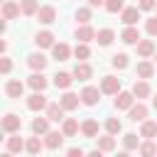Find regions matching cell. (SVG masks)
I'll use <instances>...</instances> for the list:
<instances>
[{
  "label": "cell",
  "mask_w": 157,
  "mask_h": 157,
  "mask_svg": "<svg viewBox=\"0 0 157 157\" xmlns=\"http://www.w3.org/2000/svg\"><path fill=\"white\" fill-rule=\"evenodd\" d=\"M0 128L5 135H12V132H20L22 130V118L17 113H5V118L0 120Z\"/></svg>",
  "instance_id": "cell-1"
},
{
  "label": "cell",
  "mask_w": 157,
  "mask_h": 157,
  "mask_svg": "<svg viewBox=\"0 0 157 157\" xmlns=\"http://www.w3.org/2000/svg\"><path fill=\"white\" fill-rule=\"evenodd\" d=\"M101 96H103V91L98 86H83L81 88V103L83 105H98L101 103Z\"/></svg>",
  "instance_id": "cell-2"
},
{
  "label": "cell",
  "mask_w": 157,
  "mask_h": 157,
  "mask_svg": "<svg viewBox=\"0 0 157 157\" xmlns=\"http://www.w3.org/2000/svg\"><path fill=\"white\" fill-rule=\"evenodd\" d=\"M135 103V93L132 91H118L115 93V98H113V105H115V110H130V105Z\"/></svg>",
  "instance_id": "cell-3"
},
{
  "label": "cell",
  "mask_w": 157,
  "mask_h": 157,
  "mask_svg": "<svg viewBox=\"0 0 157 157\" xmlns=\"http://www.w3.org/2000/svg\"><path fill=\"white\" fill-rule=\"evenodd\" d=\"M47 105H49V101H47V96H44V91H34L29 98H27V108L32 110V113H39V110H47Z\"/></svg>",
  "instance_id": "cell-4"
},
{
  "label": "cell",
  "mask_w": 157,
  "mask_h": 157,
  "mask_svg": "<svg viewBox=\"0 0 157 157\" xmlns=\"http://www.w3.org/2000/svg\"><path fill=\"white\" fill-rule=\"evenodd\" d=\"M101 91H103L105 96H115V93L120 91V78L113 76V74L103 76V78H101Z\"/></svg>",
  "instance_id": "cell-5"
},
{
  "label": "cell",
  "mask_w": 157,
  "mask_h": 157,
  "mask_svg": "<svg viewBox=\"0 0 157 157\" xmlns=\"http://www.w3.org/2000/svg\"><path fill=\"white\" fill-rule=\"evenodd\" d=\"M59 103L66 108V113H71V110H76L78 105H83V103H81V93H74V91H64V96L59 98Z\"/></svg>",
  "instance_id": "cell-6"
},
{
  "label": "cell",
  "mask_w": 157,
  "mask_h": 157,
  "mask_svg": "<svg viewBox=\"0 0 157 157\" xmlns=\"http://www.w3.org/2000/svg\"><path fill=\"white\" fill-rule=\"evenodd\" d=\"M64 130H49L47 135H44V145H47V150H61V145H64Z\"/></svg>",
  "instance_id": "cell-7"
},
{
  "label": "cell",
  "mask_w": 157,
  "mask_h": 157,
  "mask_svg": "<svg viewBox=\"0 0 157 157\" xmlns=\"http://www.w3.org/2000/svg\"><path fill=\"white\" fill-rule=\"evenodd\" d=\"M56 37H54V32L52 29H42V32H37L34 34V44L39 47V49H52L56 42H54Z\"/></svg>",
  "instance_id": "cell-8"
},
{
  "label": "cell",
  "mask_w": 157,
  "mask_h": 157,
  "mask_svg": "<svg viewBox=\"0 0 157 157\" xmlns=\"http://www.w3.org/2000/svg\"><path fill=\"white\" fill-rule=\"evenodd\" d=\"M147 115H150V108H147L142 101L132 103V105H130V110H128V118H130V120H135V123H142Z\"/></svg>",
  "instance_id": "cell-9"
},
{
  "label": "cell",
  "mask_w": 157,
  "mask_h": 157,
  "mask_svg": "<svg viewBox=\"0 0 157 157\" xmlns=\"http://www.w3.org/2000/svg\"><path fill=\"white\" fill-rule=\"evenodd\" d=\"M71 54H74V49H71L66 42H56V44L52 47V56H54L56 61H69Z\"/></svg>",
  "instance_id": "cell-10"
},
{
  "label": "cell",
  "mask_w": 157,
  "mask_h": 157,
  "mask_svg": "<svg viewBox=\"0 0 157 157\" xmlns=\"http://www.w3.org/2000/svg\"><path fill=\"white\" fill-rule=\"evenodd\" d=\"M74 81H76L74 71H71V74H69V71H56V74H54V86L61 88V91H69Z\"/></svg>",
  "instance_id": "cell-11"
},
{
  "label": "cell",
  "mask_w": 157,
  "mask_h": 157,
  "mask_svg": "<svg viewBox=\"0 0 157 157\" xmlns=\"http://www.w3.org/2000/svg\"><path fill=\"white\" fill-rule=\"evenodd\" d=\"M22 93H25V83H22L20 78L5 81V96H7V98H22Z\"/></svg>",
  "instance_id": "cell-12"
},
{
  "label": "cell",
  "mask_w": 157,
  "mask_h": 157,
  "mask_svg": "<svg viewBox=\"0 0 157 157\" xmlns=\"http://www.w3.org/2000/svg\"><path fill=\"white\" fill-rule=\"evenodd\" d=\"M64 113H66V108H64L59 101L49 103V105H47V110H44V115H47L52 123H61V120H64Z\"/></svg>",
  "instance_id": "cell-13"
},
{
  "label": "cell",
  "mask_w": 157,
  "mask_h": 157,
  "mask_svg": "<svg viewBox=\"0 0 157 157\" xmlns=\"http://www.w3.org/2000/svg\"><path fill=\"white\" fill-rule=\"evenodd\" d=\"M0 12H2L5 20H17V17L22 15V7H20V2H15V0H5Z\"/></svg>",
  "instance_id": "cell-14"
},
{
  "label": "cell",
  "mask_w": 157,
  "mask_h": 157,
  "mask_svg": "<svg viewBox=\"0 0 157 157\" xmlns=\"http://www.w3.org/2000/svg\"><path fill=\"white\" fill-rule=\"evenodd\" d=\"M140 39H142V37H140V29H137L135 25H125V29L120 32V42H125V44H132V47H135Z\"/></svg>",
  "instance_id": "cell-15"
},
{
  "label": "cell",
  "mask_w": 157,
  "mask_h": 157,
  "mask_svg": "<svg viewBox=\"0 0 157 157\" xmlns=\"http://www.w3.org/2000/svg\"><path fill=\"white\" fill-rule=\"evenodd\" d=\"M130 91L135 93V98H137V101H142V98H150V96H152V88H150L147 78H137V81L132 83V88H130Z\"/></svg>",
  "instance_id": "cell-16"
},
{
  "label": "cell",
  "mask_w": 157,
  "mask_h": 157,
  "mask_svg": "<svg viewBox=\"0 0 157 157\" xmlns=\"http://www.w3.org/2000/svg\"><path fill=\"white\" fill-rule=\"evenodd\" d=\"M49 125H52V120L44 115V118H34V120L29 123V130H32V135H42V137H44V135L52 130Z\"/></svg>",
  "instance_id": "cell-17"
},
{
  "label": "cell",
  "mask_w": 157,
  "mask_h": 157,
  "mask_svg": "<svg viewBox=\"0 0 157 157\" xmlns=\"http://www.w3.org/2000/svg\"><path fill=\"white\" fill-rule=\"evenodd\" d=\"M25 145H27V140H22V137H20V132H12V135L5 140V150H7V152H12V155L22 152V150H25Z\"/></svg>",
  "instance_id": "cell-18"
},
{
  "label": "cell",
  "mask_w": 157,
  "mask_h": 157,
  "mask_svg": "<svg viewBox=\"0 0 157 157\" xmlns=\"http://www.w3.org/2000/svg\"><path fill=\"white\" fill-rule=\"evenodd\" d=\"M37 20H39L42 25H52V22H56V7H54V5H42L39 12H37Z\"/></svg>",
  "instance_id": "cell-19"
},
{
  "label": "cell",
  "mask_w": 157,
  "mask_h": 157,
  "mask_svg": "<svg viewBox=\"0 0 157 157\" xmlns=\"http://www.w3.org/2000/svg\"><path fill=\"white\" fill-rule=\"evenodd\" d=\"M47 61H49V59H47L42 52H34V54L27 56V66H29L32 71H44V69H47Z\"/></svg>",
  "instance_id": "cell-20"
},
{
  "label": "cell",
  "mask_w": 157,
  "mask_h": 157,
  "mask_svg": "<svg viewBox=\"0 0 157 157\" xmlns=\"http://www.w3.org/2000/svg\"><path fill=\"white\" fill-rule=\"evenodd\" d=\"M27 86H29L32 91H44V88L49 86V81H47V76H44L42 71H32V76L27 78Z\"/></svg>",
  "instance_id": "cell-21"
},
{
  "label": "cell",
  "mask_w": 157,
  "mask_h": 157,
  "mask_svg": "<svg viewBox=\"0 0 157 157\" xmlns=\"http://www.w3.org/2000/svg\"><path fill=\"white\" fill-rule=\"evenodd\" d=\"M74 76H76V81H88V78L93 76V66H91L88 61H78V64L74 66Z\"/></svg>",
  "instance_id": "cell-22"
},
{
  "label": "cell",
  "mask_w": 157,
  "mask_h": 157,
  "mask_svg": "<svg viewBox=\"0 0 157 157\" xmlns=\"http://www.w3.org/2000/svg\"><path fill=\"white\" fill-rule=\"evenodd\" d=\"M98 120H93V118H86L83 123H81V135L83 137H91V140H96L98 137Z\"/></svg>",
  "instance_id": "cell-23"
},
{
  "label": "cell",
  "mask_w": 157,
  "mask_h": 157,
  "mask_svg": "<svg viewBox=\"0 0 157 157\" xmlns=\"http://www.w3.org/2000/svg\"><path fill=\"white\" fill-rule=\"evenodd\" d=\"M140 137H142V140H155V137H157V123L145 118V120L140 123Z\"/></svg>",
  "instance_id": "cell-24"
},
{
  "label": "cell",
  "mask_w": 157,
  "mask_h": 157,
  "mask_svg": "<svg viewBox=\"0 0 157 157\" xmlns=\"http://www.w3.org/2000/svg\"><path fill=\"white\" fill-rule=\"evenodd\" d=\"M76 39H78V42H93V39H96V29L91 27V22L76 27Z\"/></svg>",
  "instance_id": "cell-25"
},
{
  "label": "cell",
  "mask_w": 157,
  "mask_h": 157,
  "mask_svg": "<svg viewBox=\"0 0 157 157\" xmlns=\"http://www.w3.org/2000/svg\"><path fill=\"white\" fill-rule=\"evenodd\" d=\"M96 42H98V47H110L115 42V32L110 27H103V29L96 32Z\"/></svg>",
  "instance_id": "cell-26"
},
{
  "label": "cell",
  "mask_w": 157,
  "mask_h": 157,
  "mask_svg": "<svg viewBox=\"0 0 157 157\" xmlns=\"http://www.w3.org/2000/svg\"><path fill=\"white\" fill-rule=\"evenodd\" d=\"M155 69H157V64H155V61L142 59V61L137 64V76H140V78H152V76H155Z\"/></svg>",
  "instance_id": "cell-27"
},
{
  "label": "cell",
  "mask_w": 157,
  "mask_h": 157,
  "mask_svg": "<svg viewBox=\"0 0 157 157\" xmlns=\"http://www.w3.org/2000/svg\"><path fill=\"white\" fill-rule=\"evenodd\" d=\"M140 7H125L123 12H120V20H123V25H137V20H140Z\"/></svg>",
  "instance_id": "cell-28"
},
{
  "label": "cell",
  "mask_w": 157,
  "mask_h": 157,
  "mask_svg": "<svg viewBox=\"0 0 157 157\" xmlns=\"http://www.w3.org/2000/svg\"><path fill=\"white\" fill-rule=\"evenodd\" d=\"M135 49H137V54H140L142 59H150V56L155 54V42H152V39H140V42L135 44Z\"/></svg>",
  "instance_id": "cell-29"
},
{
  "label": "cell",
  "mask_w": 157,
  "mask_h": 157,
  "mask_svg": "<svg viewBox=\"0 0 157 157\" xmlns=\"http://www.w3.org/2000/svg\"><path fill=\"white\" fill-rule=\"evenodd\" d=\"M61 130H64V135H66V137H74V135H78L81 125H78V120H76V118H64V120H61Z\"/></svg>",
  "instance_id": "cell-30"
},
{
  "label": "cell",
  "mask_w": 157,
  "mask_h": 157,
  "mask_svg": "<svg viewBox=\"0 0 157 157\" xmlns=\"http://www.w3.org/2000/svg\"><path fill=\"white\" fill-rule=\"evenodd\" d=\"M96 147H101L103 152H113V150H115V135L105 132V135L96 137Z\"/></svg>",
  "instance_id": "cell-31"
},
{
  "label": "cell",
  "mask_w": 157,
  "mask_h": 157,
  "mask_svg": "<svg viewBox=\"0 0 157 157\" xmlns=\"http://www.w3.org/2000/svg\"><path fill=\"white\" fill-rule=\"evenodd\" d=\"M20 7H22V15L25 17H37V12H39V2L37 0H20Z\"/></svg>",
  "instance_id": "cell-32"
},
{
  "label": "cell",
  "mask_w": 157,
  "mask_h": 157,
  "mask_svg": "<svg viewBox=\"0 0 157 157\" xmlns=\"http://www.w3.org/2000/svg\"><path fill=\"white\" fill-rule=\"evenodd\" d=\"M39 137H42V135H34V137H29V140H27L25 150H27L29 155H39V152L47 147V145H44V140H39Z\"/></svg>",
  "instance_id": "cell-33"
},
{
  "label": "cell",
  "mask_w": 157,
  "mask_h": 157,
  "mask_svg": "<svg viewBox=\"0 0 157 157\" xmlns=\"http://www.w3.org/2000/svg\"><path fill=\"white\" fill-rule=\"evenodd\" d=\"M110 64H113V69H118V71H123V69H128V66H130V56H128L125 52H118V54H113V59H110Z\"/></svg>",
  "instance_id": "cell-34"
},
{
  "label": "cell",
  "mask_w": 157,
  "mask_h": 157,
  "mask_svg": "<svg viewBox=\"0 0 157 157\" xmlns=\"http://www.w3.org/2000/svg\"><path fill=\"white\" fill-rule=\"evenodd\" d=\"M74 17H76V22H78V25H86V22H91V20H93V7H91V5L78 7Z\"/></svg>",
  "instance_id": "cell-35"
},
{
  "label": "cell",
  "mask_w": 157,
  "mask_h": 157,
  "mask_svg": "<svg viewBox=\"0 0 157 157\" xmlns=\"http://www.w3.org/2000/svg\"><path fill=\"white\" fill-rule=\"evenodd\" d=\"M74 56H76L78 61L91 59V47H88V42H78V44L74 47Z\"/></svg>",
  "instance_id": "cell-36"
},
{
  "label": "cell",
  "mask_w": 157,
  "mask_h": 157,
  "mask_svg": "<svg viewBox=\"0 0 157 157\" xmlns=\"http://www.w3.org/2000/svg\"><path fill=\"white\" fill-rule=\"evenodd\" d=\"M123 147H125L128 152L137 150V147H140V137H137V132H125V135H123Z\"/></svg>",
  "instance_id": "cell-37"
},
{
  "label": "cell",
  "mask_w": 157,
  "mask_h": 157,
  "mask_svg": "<svg viewBox=\"0 0 157 157\" xmlns=\"http://www.w3.org/2000/svg\"><path fill=\"white\" fill-rule=\"evenodd\" d=\"M137 152H140L142 157H152V155H157V145H155L152 140H145V142H140Z\"/></svg>",
  "instance_id": "cell-38"
},
{
  "label": "cell",
  "mask_w": 157,
  "mask_h": 157,
  "mask_svg": "<svg viewBox=\"0 0 157 157\" xmlns=\"http://www.w3.org/2000/svg\"><path fill=\"white\" fill-rule=\"evenodd\" d=\"M105 132H110V135L123 132V123H120L118 118H108V120H105Z\"/></svg>",
  "instance_id": "cell-39"
},
{
  "label": "cell",
  "mask_w": 157,
  "mask_h": 157,
  "mask_svg": "<svg viewBox=\"0 0 157 157\" xmlns=\"http://www.w3.org/2000/svg\"><path fill=\"white\" fill-rule=\"evenodd\" d=\"M103 7H105L108 12H113V15H115V12H123V10H125V0H105V5H103Z\"/></svg>",
  "instance_id": "cell-40"
},
{
  "label": "cell",
  "mask_w": 157,
  "mask_h": 157,
  "mask_svg": "<svg viewBox=\"0 0 157 157\" xmlns=\"http://www.w3.org/2000/svg\"><path fill=\"white\" fill-rule=\"evenodd\" d=\"M10 71H12V59H10L7 54H2V56H0V74L7 76Z\"/></svg>",
  "instance_id": "cell-41"
},
{
  "label": "cell",
  "mask_w": 157,
  "mask_h": 157,
  "mask_svg": "<svg viewBox=\"0 0 157 157\" xmlns=\"http://www.w3.org/2000/svg\"><path fill=\"white\" fill-rule=\"evenodd\" d=\"M145 32H147L150 37H157V17H150V20L145 22Z\"/></svg>",
  "instance_id": "cell-42"
},
{
  "label": "cell",
  "mask_w": 157,
  "mask_h": 157,
  "mask_svg": "<svg viewBox=\"0 0 157 157\" xmlns=\"http://www.w3.org/2000/svg\"><path fill=\"white\" fill-rule=\"evenodd\" d=\"M137 7H140L142 12H150V10H155V7H157V0H140V2H137Z\"/></svg>",
  "instance_id": "cell-43"
},
{
  "label": "cell",
  "mask_w": 157,
  "mask_h": 157,
  "mask_svg": "<svg viewBox=\"0 0 157 157\" xmlns=\"http://www.w3.org/2000/svg\"><path fill=\"white\" fill-rule=\"evenodd\" d=\"M66 155H69V157H83V155H86V150H83V147H69V150H66Z\"/></svg>",
  "instance_id": "cell-44"
},
{
  "label": "cell",
  "mask_w": 157,
  "mask_h": 157,
  "mask_svg": "<svg viewBox=\"0 0 157 157\" xmlns=\"http://www.w3.org/2000/svg\"><path fill=\"white\" fill-rule=\"evenodd\" d=\"M88 5L91 7H101V5H105V0H88Z\"/></svg>",
  "instance_id": "cell-45"
},
{
  "label": "cell",
  "mask_w": 157,
  "mask_h": 157,
  "mask_svg": "<svg viewBox=\"0 0 157 157\" xmlns=\"http://www.w3.org/2000/svg\"><path fill=\"white\" fill-rule=\"evenodd\" d=\"M5 52H7V42H5V39H0V54H5Z\"/></svg>",
  "instance_id": "cell-46"
},
{
  "label": "cell",
  "mask_w": 157,
  "mask_h": 157,
  "mask_svg": "<svg viewBox=\"0 0 157 157\" xmlns=\"http://www.w3.org/2000/svg\"><path fill=\"white\" fill-rule=\"evenodd\" d=\"M152 108H155V110H157V96H155V98H152Z\"/></svg>",
  "instance_id": "cell-47"
},
{
  "label": "cell",
  "mask_w": 157,
  "mask_h": 157,
  "mask_svg": "<svg viewBox=\"0 0 157 157\" xmlns=\"http://www.w3.org/2000/svg\"><path fill=\"white\" fill-rule=\"evenodd\" d=\"M155 64H157V56H155Z\"/></svg>",
  "instance_id": "cell-48"
},
{
  "label": "cell",
  "mask_w": 157,
  "mask_h": 157,
  "mask_svg": "<svg viewBox=\"0 0 157 157\" xmlns=\"http://www.w3.org/2000/svg\"><path fill=\"white\" fill-rule=\"evenodd\" d=\"M155 10H157V7H155Z\"/></svg>",
  "instance_id": "cell-49"
}]
</instances>
